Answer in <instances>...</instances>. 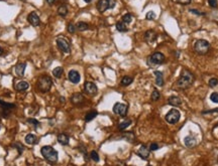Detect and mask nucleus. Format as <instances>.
Here are the masks:
<instances>
[{"instance_id":"f257e3e1","label":"nucleus","mask_w":218,"mask_h":166,"mask_svg":"<svg viewBox=\"0 0 218 166\" xmlns=\"http://www.w3.org/2000/svg\"><path fill=\"white\" fill-rule=\"evenodd\" d=\"M194 82V75L187 70H183L181 73L180 79L177 82V87L179 89H187Z\"/></svg>"},{"instance_id":"f03ea898","label":"nucleus","mask_w":218,"mask_h":166,"mask_svg":"<svg viewBox=\"0 0 218 166\" xmlns=\"http://www.w3.org/2000/svg\"><path fill=\"white\" fill-rule=\"evenodd\" d=\"M41 155L45 157V159L48 160L49 162L55 163L58 161L59 154L52 146H43V147L41 148Z\"/></svg>"},{"instance_id":"7ed1b4c3","label":"nucleus","mask_w":218,"mask_h":166,"mask_svg":"<svg viewBox=\"0 0 218 166\" xmlns=\"http://www.w3.org/2000/svg\"><path fill=\"white\" fill-rule=\"evenodd\" d=\"M210 50V43L205 40H198L194 43V50L198 55H206Z\"/></svg>"},{"instance_id":"20e7f679","label":"nucleus","mask_w":218,"mask_h":166,"mask_svg":"<svg viewBox=\"0 0 218 166\" xmlns=\"http://www.w3.org/2000/svg\"><path fill=\"white\" fill-rule=\"evenodd\" d=\"M52 84H53V82L50 77L43 75V77H41L38 80V89L40 90L41 93H46L51 90Z\"/></svg>"},{"instance_id":"39448f33","label":"nucleus","mask_w":218,"mask_h":166,"mask_svg":"<svg viewBox=\"0 0 218 166\" xmlns=\"http://www.w3.org/2000/svg\"><path fill=\"white\" fill-rule=\"evenodd\" d=\"M115 6V0H99L97 3V9L99 12L103 13L107 9H112Z\"/></svg>"},{"instance_id":"423d86ee","label":"nucleus","mask_w":218,"mask_h":166,"mask_svg":"<svg viewBox=\"0 0 218 166\" xmlns=\"http://www.w3.org/2000/svg\"><path fill=\"white\" fill-rule=\"evenodd\" d=\"M165 60V55L161 52H155L148 57V63L151 67H154V65H161V63H164Z\"/></svg>"},{"instance_id":"0eeeda50","label":"nucleus","mask_w":218,"mask_h":166,"mask_svg":"<svg viewBox=\"0 0 218 166\" xmlns=\"http://www.w3.org/2000/svg\"><path fill=\"white\" fill-rule=\"evenodd\" d=\"M180 116H181V114L178 110L172 109L166 115V121L170 124H176L179 120H180Z\"/></svg>"},{"instance_id":"6e6552de","label":"nucleus","mask_w":218,"mask_h":166,"mask_svg":"<svg viewBox=\"0 0 218 166\" xmlns=\"http://www.w3.org/2000/svg\"><path fill=\"white\" fill-rule=\"evenodd\" d=\"M56 42H57L58 47L60 48L63 52L68 53V52H71V45H70V43H69V41H68L67 38L58 37L57 40H56Z\"/></svg>"},{"instance_id":"1a4fd4ad","label":"nucleus","mask_w":218,"mask_h":166,"mask_svg":"<svg viewBox=\"0 0 218 166\" xmlns=\"http://www.w3.org/2000/svg\"><path fill=\"white\" fill-rule=\"evenodd\" d=\"M15 108L14 104H9L6 102H3L2 100H0V109L2 111V115L3 117H8V115L10 114V112Z\"/></svg>"},{"instance_id":"9d476101","label":"nucleus","mask_w":218,"mask_h":166,"mask_svg":"<svg viewBox=\"0 0 218 166\" xmlns=\"http://www.w3.org/2000/svg\"><path fill=\"white\" fill-rule=\"evenodd\" d=\"M113 112L121 117H125L127 113V106L122 103H116L113 106Z\"/></svg>"},{"instance_id":"9b49d317","label":"nucleus","mask_w":218,"mask_h":166,"mask_svg":"<svg viewBox=\"0 0 218 166\" xmlns=\"http://www.w3.org/2000/svg\"><path fill=\"white\" fill-rule=\"evenodd\" d=\"M28 20L33 26H38V25H40V23H41L40 17H38V15L36 14V12H35V11H33L31 13L28 14Z\"/></svg>"},{"instance_id":"f8f14e48","label":"nucleus","mask_w":218,"mask_h":166,"mask_svg":"<svg viewBox=\"0 0 218 166\" xmlns=\"http://www.w3.org/2000/svg\"><path fill=\"white\" fill-rule=\"evenodd\" d=\"M85 92L89 95H95L97 93V87L94 83L92 82H86L85 83V86H84Z\"/></svg>"},{"instance_id":"ddd939ff","label":"nucleus","mask_w":218,"mask_h":166,"mask_svg":"<svg viewBox=\"0 0 218 166\" xmlns=\"http://www.w3.org/2000/svg\"><path fill=\"white\" fill-rule=\"evenodd\" d=\"M68 78H69L70 82L73 83V84H78V83L80 82V80H81L80 74L75 70H70L69 74H68Z\"/></svg>"},{"instance_id":"4468645a","label":"nucleus","mask_w":218,"mask_h":166,"mask_svg":"<svg viewBox=\"0 0 218 166\" xmlns=\"http://www.w3.org/2000/svg\"><path fill=\"white\" fill-rule=\"evenodd\" d=\"M71 101H72V103L74 105L80 106V105H82L85 102V98L82 94H75L71 98Z\"/></svg>"},{"instance_id":"2eb2a0df","label":"nucleus","mask_w":218,"mask_h":166,"mask_svg":"<svg viewBox=\"0 0 218 166\" xmlns=\"http://www.w3.org/2000/svg\"><path fill=\"white\" fill-rule=\"evenodd\" d=\"M138 154V156L141 158H143V159L146 160L148 158V156H149V149L148 147H146L144 145H143L141 148H139Z\"/></svg>"},{"instance_id":"dca6fc26","label":"nucleus","mask_w":218,"mask_h":166,"mask_svg":"<svg viewBox=\"0 0 218 166\" xmlns=\"http://www.w3.org/2000/svg\"><path fill=\"white\" fill-rule=\"evenodd\" d=\"M156 34L154 30L146 31V34H144V40H146V41H148V43H153L156 40Z\"/></svg>"},{"instance_id":"f3484780","label":"nucleus","mask_w":218,"mask_h":166,"mask_svg":"<svg viewBox=\"0 0 218 166\" xmlns=\"http://www.w3.org/2000/svg\"><path fill=\"white\" fill-rule=\"evenodd\" d=\"M25 67H26V65L24 63H20L16 65L15 67V74L17 75V77H23L24 70H25Z\"/></svg>"},{"instance_id":"a211bd4d","label":"nucleus","mask_w":218,"mask_h":166,"mask_svg":"<svg viewBox=\"0 0 218 166\" xmlns=\"http://www.w3.org/2000/svg\"><path fill=\"white\" fill-rule=\"evenodd\" d=\"M29 87L28 83L25 82V80H20V82H18L17 84L15 85V90L16 91H25V90H28Z\"/></svg>"},{"instance_id":"6ab92c4d","label":"nucleus","mask_w":218,"mask_h":166,"mask_svg":"<svg viewBox=\"0 0 218 166\" xmlns=\"http://www.w3.org/2000/svg\"><path fill=\"white\" fill-rule=\"evenodd\" d=\"M24 140H25V143L28 144V145H35L38 142V138L33 134H28L24 138Z\"/></svg>"},{"instance_id":"aec40b11","label":"nucleus","mask_w":218,"mask_h":166,"mask_svg":"<svg viewBox=\"0 0 218 166\" xmlns=\"http://www.w3.org/2000/svg\"><path fill=\"white\" fill-rule=\"evenodd\" d=\"M185 145L187 146V147H194L196 145V139L193 135H189L187 136V137L185 138Z\"/></svg>"},{"instance_id":"412c9836","label":"nucleus","mask_w":218,"mask_h":166,"mask_svg":"<svg viewBox=\"0 0 218 166\" xmlns=\"http://www.w3.org/2000/svg\"><path fill=\"white\" fill-rule=\"evenodd\" d=\"M155 75H156V84L158 85L159 87H162L164 85L163 73L159 72V70H156V72H155Z\"/></svg>"},{"instance_id":"4be33fe9","label":"nucleus","mask_w":218,"mask_h":166,"mask_svg":"<svg viewBox=\"0 0 218 166\" xmlns=\"http://www.w3.org/2000/svg\"><path fill=\"white\" fill-rule=\"evenodd\" d=\"M69 137H68L66 134H60L58 136V142L61 144V145H68L69 144Z\"/></svg>"},{"instance_id":"5701e85b","label":"nucleus","mask_w":218,"mask_h":166,"mask_svg":"<svg viewBox=\"0 0 218 166\" xmlns=\"http://www.w3.org/2000/svg\"><path fill=\"white\" fill-rule=\"evenodd\" d=\"M169 104L172 105V106H175V107L180 106V105L182 104V100L179 97H175V96L171 97L170 99H169Z\"/></svg>"},{"instance_id":"b1692460","label":"nucleus","mask_w":218,"mask_h":166,"mask_svg":"<svg viewBox=\"0 0 218 166\" xmlns=\"http://www.w3.org/2000/svg\"><path fill=\"white\" fill-rule=\"evenodd\" d=\"M116 28L118 31H120V32H126L128 29H127V26H126V23H124L123 21H119V22L116 23Z\"/></svg>"},{"instance_id":"393cba45","label":"nucleus","mask_w":218,"mask_h":166,"mask_svg":"<svg viewBox=\"0 0 218 166\" xmlns=\"http://www.w3.org/2000/svg\"><path fill=\"white\" fill-rule=\"evenodd\" d=\"M132 82H133V79H132L131 77H129V75H125V77L122 78L121 85L123 87H127V86H129V85H130Z\"/></svg>"},{"instance_id":"a878e982","label":"nucleus","mask_w":218,"mask_h":166,"mask_svg":"<svg viewBox=\"0 0 218 166\" xmlns=\"http://www.w3.org/2000/svg\"><path fill=\"white\" fill-rule=\"evenodd\" d=\"M89 28V25L86 22H78L76 25V29H78L79 31H85Z\"/></svg>"},{"instance_id":"bb28decb","label":"nucleus","mask_w":218,"mask_h":166,"mask_svg":"<svg viewBox=\"0 0 218 166\" xmlns=\"http://www.w3.org/2000/svg\"><path fill=\"white\" fill-rule=\"evenodd\" d=\"M97 112L96 111H91V112H89V113H87L86 114V116H85V121L86 122H90V121H92L93 119L95 118V117L97 116Z\"/></svg>"},{"instance_id":"cd10ccee","label":"nucleus","mask_w":218,"mask_h":166,"mask_svg":"<svg viewBox=\"0 0 218 166\" xmlns=\"http://www.w3.org/2000/svg\"><path fill=\"white\" fill-rule=\"evenodd\" d=\"M63 68H61V67H57V68H55V70H53V75H55V78H57V79H60L61 77H62V75H63Z\"/></svg>"},{"instance_id":"c85d7f7f","label":"nucleus","mask_w":218,"mask_h":166,"mask_svg":"<svg viewBox=\"0 0 218 166\" xmlns=\"http://www.w3.org/2000/svg\"><path fill=\"white\" fill-rule=\"evenodd\" d=\"M58 13H59V15L60 16H66L68 14V8H67V6H65V5H62V6H60L59 7V9H58Z\"/></svg>"},{"instance_id":"c756f323","label":"nucleus","mask_w":218,"mask_h":166,"mask_svg":"<svg viewBox=\"0 0 218 166\" xmlns=\"http://www.w3.org/2000/svg\"><path fill=\"white\" fill-rule=\"evenodd\" d=\"M130 124H131V120H125V121L121 122V123L119 124L118 129H119V130H124V129L127 128V127L130 125Z\"/></svg>"},{"instance_id":"7c9ffc66","label":"nucleus","mask_w":218,"mask_h":166,"mask_svg":"<svg viewBox=\"0 0 218 166\" xmlns=\"http://www.w3.org/2000/svg\"><path fill=\"white\" fill-rule=\"evenodd\" d=\"M28 123L29 124V125H31L35 129H38V127H40V122H38V120H35V119H28Z\"/></svg>"},{"instance_id":"2f4dec72","label":"nucleus","mask_w":218,"mask_h":166,"mask_svg":"<svg viewBox=\"0 0 218 166\" xmlns=\"http://www.w3.org/2000/svg\"><path fill=\"white\" fill-rule=\"evenodd\" d=\"M132 20V15L129 13L125 14V15H123V17H122V21H123L124 23H130Z\"/></svg>"},{"instance_id":"473e14b6","label":"nucleus","mask_w":218,"mask_h":166,"mask_svg":"<svg viewBox=\"0 0 218 166\" xmlns=\"http://www.w3.org/2000/svg\"><path fill=\"white\" fill-rule=\"evenodd\" d=\"M90 158L95 161V162H98L99 161V155H98V153L96 152V151H92L91 153H90Z\"/></svg>"},{"instance_id":"72a5a7b5","label":"nucleus","mask_w":218,"mask_h":166,"mask_svg":"<svg viewBox=\"0 0 218 166\" xmlns=\"http://www.w3.org/2000/svg\"><path fill=\"white\" fill-rule=\"evenodd\" d=\"M160 99V93H159L158 90H154L153 94H151V100L153 101H158Z\"/></svg>"},{"instance_id":"f704fd0d","label":"nucleus","mask_w":218,"mask_h":166,"mask_svg":"<svg viewBox=\"0 0 218 166\" xmlns=\"http://www.w3.org/2000/svg\"><path fill=\"white\" fill-rule=\"evenodd\" d=\"M146 19H148V20H154V19L156 18V13L154 11H148V13H146Z\"/></svg>"},{"instance_id":"c9c22d12","label":"nucleus","mask_w":218,"mask_h":166,"mask_svg":"<svg viewBox=\"0 0 218 166\" xmlns=\"http://www.w3.org/2000/svg\"><path fill=\"white\" fill-rule=\"evenodd\" d=\"M210 100L213 102V103H218V94L217 93H212L211 96H210Z\"/></svg>"},{"instance_id":"e433bc0d","label":"nucleus","mask_w":218,"mask_h":166,"mask_svg":"<svg viewBox=\"0 0 218 166\" xmlns=\"http://www.w3.org/2000/svg\"><path fill=\"white\" fill-rule=\"evenodd\" d=\"M218 85V80L217 79H214V78H213V79H210V80H209V86L211 87V88H214V87H216Z\"/></svg>"},{"instance_id":"4c0bfd02","label":"nucleus","mask_w":218,"mask_h":166,"mask_svg":"<svg viewBox=\"0 0 218 166\" xmlns=\"http://www.w3.org/2000/svg\"><path fill=\"white\" fill-rule=\"evenodd\" d=\"M68 31H69L70 33H74L76 31V26L73 23H70L69 25H68Z\"/></svg>"},{"instance_id":"58836bf2","label":"nucleus","mask_w":218,"mask_h":166,"mask_svg":"<svg viewBox=\"0 0 218 166\" xmlns=\"http://www.w3.org/2000/svg\"><path fill=\"white\" fill-rule=\"evenodd\" d=\"M208 3H209V6L212 7V8L217 7V0H208Z\"/></svg>"},{"instance_id":"ea45409f","label":"nucleus","mask_w":218,"mask_h":166,"mask_svg":"<svg viewBox=\"0 0 218 166\" xmlns=\"http://www.w3.org/2000/svg\"><path fill=\"white\" fill-rule=\"evenodd\" d=\"M159 148L160 147H159V145L156 143H153V144H151V146H149V150H151V151H156V150H158Z\"/></svg>"},{"instance_id":"a19ab883","label":"nucleus","mask_w":218,"mask_h":166,"mask_svg":"<svg viewBox=\"0 0 218 166\" xmlns=\"http://www.w3.org/2000/svg\"><path fill=\"white\" fill-rule=\"evenodd\" d=\"M177 1L179 2V3H181V4H184V5H186V4H190L192 0H177Z\"/></svg>"},{"instance_id":"79ce46f5","label":"nucleus","mask_w":218,"mask_h":166,"mask_svg":"<svg viewBox=\"0 0 218 166\" xmlns=\"http://www.w3.org/2000/svg\"><path fill=\"white\" fill-rule=\"evenodd\" d=\"M46 1L48 2V3L50 4V5H53V4L56 2V0H46Z\"/></svg>"},{"instance_id":"37998d69","label":"nucleus","mask_w":218,"mask_h":166,"mask_svg":"<svg viewBox=\"0 0 218 166\" xmlns=\"http://www.w3.org/2000/svg\"><path fill=\"white\" fill-rule=\"evenodd\" d=\"M2 52H3V50H2V48H1V47H0V55H2Z\"/></svg>"},{"instance_id":"c03bdc74","label":"nucleus","mask_w":218,"mask_h":166,"mask_svg":"<svg viewBox=\"0 0 218 166\" xmlns=\"http://www.w3.org/2000/svg\"><path fill=\"white\" fill-rule=\"evenodd\" d=\"M84 1H85V2H90V1H91V0H84Z\"/></svg>"},{"instance_id":"a18cd8bd","label":"nucleus","mask_w":218,"mask_h":166,"mask_svg":"<svg viewBox=\"0 0 218 166\" xmlns=\"http://www.w3.org/2000/svg\"><path fill=\"white\" fill-rule=\"evenodd\" d=\"M0 129H1V123H0Z\"/></svg>"},{"instance_id":"49530a36","label":"nucleus","mask_w":218,"mask_h":166,"mask_svg":"<svg viewBox=\"0 0 218 166\" xmlns=\"http://www.w3.org/2000/svg\"><path fill=\"white\" fill-rule=\"evenodd\" d=\"M148 166H151V165H148Z\"/></svg>"}]
</instances>
